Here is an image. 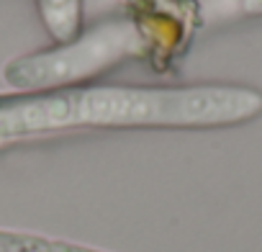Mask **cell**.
Wrapping results in <instances>:
<instances>
[{
    "mask_svg": "<svg viewBox=\"0 0 262 252\" xmlns=\"http://www.w3.org/2000/svg\"><path fill=\"white\" fill-rule=\"evenodd\" d=\"M72 129H221L262 113L244 85H80L67 90Z\"/></svg>",
    "mask_w": 262,
    "mask_h": 252,
    "instance_id": "obj_1",
    "label": "cell"
},
{
    "mask_svg": "<svg viewBox=\"0 0 262 252\" xmlns=\"http://www.w3.org/2000/svg\"><path fill=\"white\" fill-rule=\"evenodd\" d=\"M144 31L131 21H105L52 49L16 57L6 65L3 80L18 93H54L80 88L98 72L142 54Z\"/></svg>",
    "mask_w": 262,
    "mask_h": 252,
    "instance_id": "obj_2",
    "label": "cell"
},
{
    "mask_svg": "<svg viewBox=\"0 0 262 252\" xmlns=\"http://www.w3.org/2000/svg\"><path fill=\"white\" fill-rule=\"evenodd\" d=\"M67 132L64 90L0 95V144Z\"/></svg>",
    "mask_w": 262,
    "mask_h": 252,
    "instance_id": "obj_3",
    "label": "cell"
},
{
    "mask_svg": "<svg viewBox=\"0 0 262 252\" xmlns=\"http://www.w3.org/2000/svg\"><path fill=\"white\" fill-rule=\"evenodd\" d=\"M36 8L54 44L70 41L82 31V0H36Z\"/></svg>",
    "mask_w": 262,
    "mask_h": 252,
    "instance_id": "obj_4",
    "label": "cell"
},
{
    "mask_svg": "<svg viewBox=\"0 0 262 252\" xmlns=\"http://www.w3.org/2000/svg\"><path fill=\"white\" fill-rule=\"evenodd\" d=\"M52 239L34 232L0 229V252H52Z\"/></svg>",
    "mask_w": 262,
    "mask_h": 252,
    "instance_id": "obj_5",
    "label": "cell"
},
{
    "mask_svg": "<svg viewBox=\"0 0 262 252\" xmlns=\"http://www.w3.org/2000/svg\"><path fill=\"white\" fill-rule=\"evenodd\" d=\"M244 11L252 16H262V0H244Z\"/></svg>",
    "mask_w": 262,
    "mask_h": 252,
    "instance_id": "obj_6",
    "label": "cell"
}]
</instances>
